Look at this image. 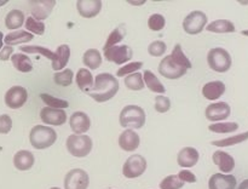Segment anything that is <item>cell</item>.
<instances>
[{"label":"cell","mask_w":248,"mask_h":189,"mask_svg":"<svg viewBox=\"0 0 248 189\" xmlns=\"http://www.w3.org/2000/svg\"><path fill=\"white\" fill-rule=\"evenodd\" d=\"M118 79L109 73H101L94 78V85L89 94L94 101L102 103V102H107L113 98L118 94Z\"/></svg>","instance_id":"1"},{"label":"cell","mask_w":248,"mask_h":189,"mask_svg":"<svg viewBox=\"0 0 248 189\" xmlns=\"http://www.w3.org/2000/svg\"><path fill=\"white\" fill-rule=\"evenodd\" d=\"M57 140V133L53 128L45 125H36L31 128L29 133L31 144L35 149H46L55 144Z\"/></svg>","instance_id":"2"},{"label":"cell","mask_w":248,"mask_h":189,"mask_svg":"<svg viewBox=\"0 0 248 189\" xmlns=\"http://www.w3.org/2000/svg\"><path fill=\"white\" fill-rule=\"evenodd\" d=\"M120 125L125 128H140L145 124V111L140 106L128 104L120 113Z\"/></svg>","instance_id":"3"},{"label":"cell","mask_w":248,"mask_h":189,"mask_svg":"<svg viewBox=\"0 0 248 189\" xmlns=\"http://www.w3.org/2000/svg\"><path fill=\"white\" fill-rule=\"evenodd\" d=\"M207 63L212 70L217 73H225L232 67V56L225 48H211L207 53Z\"/></svg>","instance_id":"4"},{"label":"cell","mask_w":248,"mask_h":189,"mask_svg":"<svg viewBox=\"0 0 248 189\" xmlns=\"http://www.w3.org/2000/svg\"><path fill=\"white\" fill-rule=\"evenodd\" d=\"M67 149L73 157L85 158L92 149V140L87 135H70L67 138Z\"/></svg>","instance_id":"5"},{"label":"cell","mask_w":248,"mask_h":189,"mask_svg":"<svg viewBox=\"0 0 248 189\" xmlns=\"http://www.w3.org/2000/svg\"><path fill=\"white\" fill-rule=\"evenodd\" d=\"M147 170V160L140 154H133L125 161L123 174L126 178H137L142 176Z\"/></svg>","instance_id":"6"},{"label":"cell","mask_w":248,"mask_h":189,"mask_svg":"<svg viewBox=\"0 0 248 189\" xmlns=\"http://www.w3.org/2000/svg\"><path fill=\"white\" fill-rule=\"evenodd\" d=\"M207 23V16L202 11H193L184 18L183 29L190 35L201 33Z\"/></svg>","instance_id":"7"},{"label":"cell","mask_w":248,"mask_h":189,"mask_svg":"<svg viewBox=\"0 0 248 189\" xmlns=\"http://www.w3.org/2000/svg\"><path fill=\"white\" fill-rule=\"evenodd\" d=\"M89 173L82 169L70 170L64 177L65 189H87L89 188Z\"/></svg>","instance_id":"8"},{"label":"cell","mask_w":248,"mask_h":189,"mask_svg":"<svg viewBox=\"0 0 248 189\" xmlns=\"http://www.w3.org/2000/svg\"><path fill=\"white\" fill-rule=\"evenodd\" d=\"M159 73L162 77L167 78V79H179L183 75H186V69L182 68L181 65L177 64L173 60H172L171 56H166V57L162 58V61L159 64Z\"/></svg>","instance_id":"9"},{"label":"cell","mask_w":248,"mask_h":189,"mask_svg":"<svg viewBox=\"0 0 248 189\" xmlns=\"http://www.w3.org/2000/svg\"><path fill=\"white\" fill-rule=\"evenodd\" d=\"M28 99V92L23 86H12L5 94V104L11 109H18Z\"/></svg>","instance_id":"10"},{"label":"cell","mask_w":248,"mask_h":189,"mask_svg":"<svg viewBox=\"0 0 248 189\" xmlns=\"http://www.w3.org/2000/svg\"><path fill=\"white\" fill-rule=\"evenodd\" d=\"M132 55V48L127 45H115L104 51V57L109 62H114L116 64H124L127 61H131Z\"/></svg>","instance_id":"11"},{"label":"cell","mask_w":248,"mask_h":189,"mask_svg":"<svg viewBox=\"0 0 248 189\" xmlns=\"http://www.w3.org/2000/svg\"><path fill=\"white\" fill-rule=\"evenodd\" d=\"M230 113H232V108L227 102H216V103H211L210 106L206 108V118L210 121H222L224 119L229 118Z\"/></svg>","instance_id":"12"},{"label":"cell","mask_w":248,"mask_h":189,"mask_svg":"<svg viewBox=\"0 0 248 189\" xmlns=\"http://www.w3.org/2000/svg\"><path fill=\"white\" fill-rule=\"evenodd\" d=\"M40 118L46 125L61 126L67 121V113L64 109H53L45 107L41 109Z\"/></svg>","instance_id":"13"},{"label":"cell","mask_w":248,"mask_h":189,"mask_svg":"<svg viewBox=\"0 0 248 189\" xmlns=\"http://www.w3.org/2000/svg\"><path fill=\"white\" fill-rule=\"evenodd\" d=\"M69 125L74 135H84L91 127V120L84 111H75L70 116Z\"/></svg>","instance_id":"14"},{"label":"cell","mask_w":248,"mask_h":189,"mask_svg":"<svg viewBox=\"0 0 248 189\" xmlns=\"http://www.w3.org/2000/svg\"><path fill=\"white\" fill-rule=\"evenodd\" d=\"M55 0H40V1H31V17L36 21H44L50 16L51 11L55 7Z\"/></svg>","instance_id":"15"},{"label":"cell","mask_w":248,"mask_h":189,"mask_svg":"<svg viewBox=\"0 0 248 189\" xmlns=\"http://www.w3.org/2000/svg\"><path fill=\"white\" fill-rule=\"evenodd\" d=\"M237 181L232 174L215 173L208 181V189H235Z\"/></svg>","instance_id":"16"},{"label":"cell","mask_w":248,"mask_h":189,"mask_svg":"<svg viewBox=\"0 0 248 189\" xmlns=\"http://www.w3.org/2000/svg\"><path fill=\"white\" fill-rule=\"evenodd\" d=\"M78 12L81 17L92 18L99 14L102 9L101 0H79L77 1Z\"/></svg>","instance_id":"17"},{"label":"cell","mask_w":248,"mask_h":189,"mask_svg":"<svg viewBox=\"0 0 248 189\" xmlns=\"http://www.w3.org/2000/svg\"><path fill=\"white\" fill-rule=\"evenodd\" d=\"M140 138L138 136V133L136 131L130 130V128H126L119 136V145L125 152H133V150H136L140 147Z\"/></svg>","instance_id":"18"},{"label":"cell","mask_w":248,"mask_h":189,"mask_svg":"<svg viewBox=\"0 0 248 189\" xmlns=\"http://www.w3.org/2000/svg\"><path fill=\"white\" fill-rule=\"evenodd\" d=\"M213 162L219 167L220 171L223 173L228 174L235 169V160L229 153L227 152H223V150H216L213 153V157H212Z\"/></svg>","instance_id":"19"},{"label":"cell","mask_w":248,"mask_h":189,"mask_svg":"<svg viewBox=\"0 0 248 189\" xmlns=\"http://www.w3.org/2000/svg\"><path fill=\"white\" fill-rule=\"evenodd\" d=\"M199 158H200V154L195 148L186 147L179 150L177 162L182 167H193L198 164Z\"/></svg>","instance_id":"20"},{"label":"cell","mask_w":248,"mask_h":189,"mask_svg":"<svg viewBox=\"0 0 248 189\" xmlns=\"http://www.w3.org/2000/svg\"><path fill=\"white\" fill-rule=\"evenodd\" d=\"M225 92V84L220 80H216V81H210L207 84L203 85L202 87V94L205 98L213 101V99H218L224 94Z\"/></svg>","instance_id":"21"},{"label":"cell","mask_w":248,"mask_h":189,"mask_svg":"<svg viewBox=\"0 0 248 189\" xmlns=\"http://www.w3.org/2000/svg\"><path fill=\"white\" fill-rule=\"evenodd\" d=\"M35 159L29 150H19L14 157V165L19 171H28L33 167Z\"/></svg>","instance_id":"22"},{"label":"cell","mask_w":248,"mask_h":189,"mask_svg":"<svg viewBox=\"0 0 248 189\" xmlns=\"http://www.w3.org/2000/svg\"><path fill=\"white\" fill-rule=\"evenodd\" d=\"M70 58V47L67 44H63L57 47L55 51V58L52 61L53 70H62L68 64Z\"/></svg>","instance_id":"23"},{"label":"cell","mask_w":248,"mask_h":189,"mask_svg":"<svg viewBox=\"0 0 248 189\" xmlns=\"http://www.w3.org/2000/svg\"><path fill=\"white\" fill-rule=\"evenodd\" d=\"M75 80H77V84L79 86V89L82 92H86V94H89L91 91L94 85L93 75L86 68H80L78 70L77 75H75Z\"/></svg>","instance_id":"24"},{"label":"cell","mask_w":248,"mask_h":189,"mask_svg":"<svg viewBox=\"0 0 248 189\" xmlns=\"http://www.w3.org/2000/svg\"><path fill=\"white\" fill-rule=\"evenodd\" d=\"M34 35L31 34L27 31H17V32H11V33L7 34L4 38V43L6 44V46H15L18 45V44L28 43V41L33 40Z\"/></svg>","instance_id":"25"},{"label":"cell","mask_w":248,"mask_h":189,"mask_svg":"<svg viewBox=\"0 0 248 189\" xmlns=\"http://www.w3.org/2000/svg\"><path fill=\"white\" fill-rule=\"evenodd\" d=\"M206 29L212 33H234L235 24L229 19H217L207 24Z\"/></svg>","instance_id":"26"},{"label":"cell","mask_w":248,"mask_h":189,"mask_svg":"<svg viewBox=\"0 0 248 189\" xmlns=\"http://www.w3.org/2000/svg\"><path fill=\"white\" fill-rule=\"evenodd\" d=\"M11 62L14 67L21 73H29L33 69V63L31 58L24 53H14L11 56Z\"/></svg>","instance_id":"27"},{"label":"cell","mask_w":248,"mask_h":189,"mask_svg":"<svg viewBox=\"0 0 248 189\" xmlns=\"http://www.w3.org/2000/svg\"><path fill=\"white\" fill-rule=\"evenodd\" d=\"M24 24V14L21 10H11L5 17V26L10 31L21 28Z\"/></svg>","instance_id":"28"},{"label":"cell","mask_w":248,"mask_h":189,"mask_svg":"<svg viewBox=\"0 0 248 189\" xmlns=\"http://www.w3.org/2000/svg\"><path fill=\"white\" fill-rule=\"evenodd\" d=\"M143 81H144V85H147L150 91L157 92V94H165L166 92V89L162 85V82L157 79V77L152 70H145L144 74H143Z\"/></svg>","instance_id":"29"},{"label":"cell","mask_w":248,"mask_h":189,"mask_svg":"<svg viewBox=\"0 0 248 189\" xmlns=\"http://www.w3.org/2000/svg\"><path fill=\"white\" fill-rule=\"evenodd\" d=\"M82 62L90 69H97L102 64V55L97 48H89L82 56Z\"/></svg>","instance_id":"30"},{"label":"cell","mask_w":248,"mask_h":189,"mask_svg":"<svg viewBox=\"0 0 248 189\" xmlns=\"http://www.w3.org/2000/svg\"><path fill=\"white\" fill-rule=\"evenodd\" d=\"M248 140V131L244 133H240V135H235L232 137L223 138V140L218 141H212V145H216L218 148H224V147H230V145L239 144V143L245 142Z\"/></svg>","instance_id":"31"},{"label":"cell","mask_w":248,"mask_h":189,"mask_svg":"<svg viewBox=\"0 0 248 189\" xmlns=\"http://www.w3.org/2000/svg\"><path fill=\"white\" fill-rule=\"evenodd\" d=\"M125 86L128 90H132V91H140V90L144 89V81H143V75L142 73L136 72L132 74L127 75L125 78Z\"/></svg>","instance_id":"32"},{"label":"cell","mask_w":248,"mask_h":189,"mask_svg":"<svg viewBox=\"0 0 248 189\" xmlns=\"http://www.w3.org/2000/svg\"><path fill=\"white\" fill-rule=\"evenodd\" d=\"M170 56H171L172 60H173L177 64H179L182 68H184V69L188 70L193 67V65H191V62L189 61V58L184 55L183 50H182V46L179 45V44H177V45L174 46L173 51H172V53Z\"/></svg>","instance_id":"33"},{"label":"cell","mask_w":248,"mask_h":189,"mask_svg":"<svg viewBox=\"0 0 248 189\" xmlns=\"http://www.w3.org/2000/svg\"><path fill=\"white\" fill-rule=\"evenodd\" d=\"M126 36L125 29H123V27H118L116 29H114L110 34H109L108 39H107L106 44L103 46V50H108V48L113 47V46L118 45L121 40Z\"/></svg>","instance_id":"34"},{"label":"cell","mask_w":248,"mask_h":189,"mask_svg":"<svg viewBox=\"0 0 248 189\" xmlns=\"http://www.w3.org/2000/svg\"><path fill=\"white\" fill-rule=\"evenodd\" d=\"M40 98L43 99L44 103L48 107V108L53 109H64L69 107V103H68L65 99L57 98V97H53L48 94H41Z\"/></svg>","instance_id":"35"},{"label":"cell","mask_w":248,"mask_h":189,"mask_svg":"<svg viewBox=\"0 0 248 189\" xmlns=\"http://www.w3.org/2000/svg\"><path fill=\"white\" fill-rule=\"evenodd\" d=\"M73 78H74V72L69 68H65V70L56 72L53 74V80L60 86H69V85H72Z\"/></svg>","instance_id":"36"},{"label":"cell","mask_w":248,"mask_h":189,"mask_svg":"<svg viewBox=\"0 0 248 189\" xmlns=\"http://www.w3.org/2000/svg\"><path fill=\"white\" fill-rule=\"evenodd\" d=\"M239 128L237 123H216L208 126V130L216 133H230L235 132Z\"/></svg>","instance_id":"37"},{"label":"cell","mask_w":248,"mask_h":189,"mask_svg":"<svg viewBox=\"0 0 248 189\" xmlns=\"http://www.w3.org/2000/svg\"><path fill=\"white\" fill-rule=\"evenodd\" d=\"M19 51H23L26 53H40V55L45 56L48 60L53 61L55 58V51H51L50 48L43 47V46H35V45H26L21 46Z\"/></svg>","instance_id":"38"},{"label":"cell","mask_w":248,"mask_h":189,"mask_svg":"<svg viewBox=\"0 0 248 189\" xmlns=\"http://www.w3.org/2000/svg\"><path fill=\"white\" fill-rule=\"evenodd\" d=\"M184 187V182L179 179L178 174H171L167 176L160 182V188L161 189H181Z\"/></svg>","instance_id":"39"},{"label":"cell","mask_w":248,"mask_h":189,"mask_svg":"<svg viewBox=\"0 0 248 189\" xmlns=\"http://www.w3.org/2000/svg\"><path fill=\"white\" fill-rule=\"evenodd\" d=\"M24 24H26L27 31L31 34H33V35L34 34H36V35H43L44 32H45V23L40 21H36L33 17H28L27 21L24 22Z\"/></svg>","instance_id":"40"},{"label":"cell","mask_w":248,"mask_h":189,"mask_svg":"<svg viewBox=\"0 0 248 189\" xmlns=\"http://www.w3.org/2000/svg\"><path fill=\"white\" fill-rule=\"evenodd\" d=\"M166 26V19L162 15L160 14H154L149 17L148 19V27L152 29L153 32H159L162 31Z\"/></svg>","instance_id":"41"},{"label":"cell","mask_w":248,"mask_h":189,"mask_svg":"<svg viewBox=\"0 0 248 189\" xmlns=\"http://www.w3.org/2000/svg\"><path fill=\"white\" fill-rule=\"evenodd\" d=\"M142 67H143V62H135V61H133V62H130L127 63V64L123 65V67L116 72V77L121 78V77H125V75H130L132 74V73H136L137 70H140Z\"/></svg>","instance_id":"42"},{"label":"cell","mask_w":248,"mask_h":189,"mask_svg":"<svg viewBox=\"0 0 248 189\" xmlns=\"http://www.w3.org/2000/svg\"><path fill=\"white\" fill-rule=\"evenodd\" d=\"M167 50V45L164 41H153L149 46H148V52L153 57H160V56L164 55Z\"/></svg>","instance_id":"43"},{"label":"cell","mask_w":248,"mask_h":189,"mask_svg":"<svg viewBox=\"0 0 248 189\" xmlns=\"http://www.w3.org/2000/svg\"><path fill=\"white\" fill-rule=\"evenodd\" d=\"M171 108V101H170L169 97L162 96V94H159L155 98V109L159 113H166V111L170 110Z\"/></svg>","instance_id":"44"},{"label":"cell","mask_w":248,"mask_h":189,"mask_svg":"<svg viewBox=\"0 0 248 189\" xmlns=\"http://www.w3.org/2000/svg\"><path fill=\"white\" fill-rule=\"evenodd\" d=\"M12 128V119L7 114H2L0 115V133L1 135H6L11 131Z\"/></svg>","instance_id":"45"},{"label":"cell","mask_w":248,"mask_h":189,"mask_svg":"<svg viewBox=\"0 0 248 189\" xmlns=\"http://www.w3.org/2000/svg\"><path fill=\"white\" fill-rule=\"evenodd\" d=\"M178 177L184 183H195L196 182V176L189 170H182L178 173Z\"/></svg>","instance_id":"46"},{"label":"cell","mask_w":248,"mask_h":189,"mask_svg":"<svg viewBox=\"0 0 248 189\" xmlns=\"http://www.w3.org/2000/svg\"><path fill=\"white\" fill-rule=\"evenodd\" d=\"M14 52V48L12 46H4V47L0 50V61H7L12 56Z\"/></svg>","instance_id":"47"},{"label":"cell","mask_w":248,"mask_h":189,"mask_svg":"<svg viewBox=\"0 0 248 189\" xmlns=\"http://www.w3.org/2000/svg\"><path fill=\"white\" fill-rule=\"evenodd\" d=\"M237 189H248V179H245V181H242L241 183H240L239 188Z\"/></svg>","instance_id":"48"},{"label":"cell","mask_w":248,"mask_h":189,"mask_svg":"<svg viewBox=\"0 0 248 189\" xmlns=\"http://www.w3.org/2000/svg\"><path fill=\"white\" fill-rule=\"evenodd\" d=\"M2 43H4V35H2V32H0V50L2 48Z\"/></svg>","instance_id":"49"},{"label":"cell","mask_w":248,"mask_h":189,"mask_svg":"<svg viewBox=\"0 0 248 189\" xmlns=\"http://www.w3.org/2000/svg\"><path fill=\"white\" fill-rule=\"evenodd\" d=\"M128 2H130V4H135V5H142V4H144V0H143V1H128Z\"/></svg>","instance_id":"50"},{"label":"cell","mask_w":248,"mask_h":189,"mask_svg":"<svg viewBox=\"0 0 248 189\" xmlns=\"http://www.w3.org/2000/svg\"><path fill=\"white\" fill-rule=\"evenodd\" d=\"M241 34H242V35H246V36H248V31H242V32H241Z\"/></svg>","instance_id":"51"},{"label":"cell","mask_w":248,"mask_h":189,"mask_svg":"<svg viewBox=\"0 0 248 189\" xmlns=\"http://www.w3.org/2000/svg\"><path fill=\"white\" fill-rule=\"evenodd\" d=\"M5 2H7L6 0H4V1H0V6H2V5H5Z\"/></svg>","instance_id":"52"},{"label":"cell","mask_w":248,"mask_h":189,"mask_svg":"<svg viewBox=\"0 0 248 189\" xmlns=\"http://www.w3.org/2000/svg\"><path fill=\"white\" fill-rule=\"evenodd\" d=\"M50 189H61V188H57V187H53V188H50Z\"/></svg>","instance_id":"53"}]
</instances>
